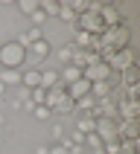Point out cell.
<instances>
[{"instance_id":"cell-27","label":"cell","mask_w":140,"mask_h":154,"mask_svg":"<svg viewBox=\"0 0 140 154\" xmlns=\"http://www.w3.org/2000/svg\"><path fill=\"white\" fill-rule=\"evenodd\" d=\"M47 154H70V151H67V148H64V146H61V143H59V146L47 148Z\"/></svg>"},{"instance_id":"cell-26","label":"cell","mask_w":140,"mask_h":154,"mask_svg":"<svg viewBox=\"0 0 140 154\" xmlns=\"http://www.w3.org/2000/svg\"><path fill=\"white\" fill-rule=\"evenodd\" d=\"M50 134H52L56 140H64V128H61V125H52V128H50Z\"/></svg>"},{"instance_id":"cell-30","label":"cell","mask_w":140,"mask_h":154,"mask_svg":"<svg viewBox=\"0 0 140 154\" xmlns=\"http://www.w3.org/2000/svg\"><path fill=\"white\" fill-rule=\"evenodd\" d=\"M0 125H3V113H0Z\"/></svg>"},{"instance_id":"cell-17","label":"cell","mask_w":140,"mask_h":154,"mask_svg":"<svg viewBox=\"0 0 140 154\" xmlns=\"http://www.w3.org/2000/svg\"><path fill=\"white\" fill-rule=\"evenodd\" d=\"M32 113H35V119H38V122H47V119L52 116V111L47 108V105H35V108H32Z\"/></svg>"},{"instance_id":"cell-12","label":"cell","mask_w":140,"mask_h":154,"mask_svg":"<svg viewBox=\"0 0 140 154\" xmlns=\"http://www.w3.org/2000/svg\"><path fill=\"white\" fill-rule=\"evenodd\" d=\"M111 93V82H94L91 85V99H108Z\"/></svg>"},{"instance_id":"cell-14","label":"cell","mask_w":140,"mask_h":154,"mask_svg":"<svg viewBox=\"0 0 140 154\" xmlns=\"http://www.w3.org/2000/svg\"><path fill=\"white\" fill-rule=\"evenodd\" d=\"M18 12L24 17H32L38 12V0H18Z\"/></svg>"},{"instance_id":"cell-13","label":"cell","mask_w":140,"mask_h":154,"mask_svg":"<svg viewBox=\"0 0 140 154\" xmlns=\"http://www.w3.org/2000/svg\"><path fill=\"white\" fill-rule=\"evenodd\" d=\"M21 76H24V73H21V70H0V82H3V85H21Z\"/></svg>"},{"instance_id":"cell-23","label":"cell","mask_w":140,"mask_h":154,"mask_svg":"<svg viewBox=\"0 0 140 154\" xmlns=\"http://www.w3.org/2000/svg\"><path fill=\"white\" fill-rule=\"evenodd\" d=\"M26 38H29V44L41 41V38H44V29H38V26H29V29H26Z\"/></svg>"},{"instance_id":"cell-19","label":"cell","mask_w":140,"mask_h":154,"mask_svg":"<svg viewBox=\"0 0 140 154\" xmlns=\"http://www.w3.org/2000/svg\"><path fill=\"white\" fill-rule=\"evenodd\" d=\"M73 55H76V44H67L64 50H59V58L64 61V64H70V61H73Z\"/></svg>"},{"instance_id":"cell-7","label":"cell","mask_w":140,"mask_h":154,"mask_svg":"<svg viewBox=\"0 0 140 154\" xmlns=\"http://www.w3.org/2000/svg\"><path fill=\"white\" fill-rule=\"evenodd\" d=\"M64 93H67L73 102H79V99L91 96V82H88V79H79V82H73V85H67V87H64Z\"/></svg>"},{"instance_id":"cell-18","label":"cell","mask_w":140,"mask_h":154,"mask_svg":"<svg viewBox=\"0 0 140 154\" xmlns=\"http://www.w3.org/2000/svg\"><path fill=\"white\" fill-rule=\"evenodd\" d=\"M29 102H32V105H44V102H47V90H44V87L29 90Z\"/></svg>"},{"instance_id":"cell-6","label":"cell","mask_w":140,"mask_h":154,"mask_svg":"<svg viewBox=\"0 0 140 154\" xmlns=\"http://www.w3.org/2000/svg\"><path fill=\"white\" fill-rule=\"evenodd\" d=\"M96 134H99V140L102 143H108V140H120L117 137V125H114V119H105V116H99L96 119Z\"/></svg>"},{"instance_id":"cell-20","label":"cell","mask_w":140,"mask_h":154,"mask_svg":"<svg viewBox=\"0 0 140 154\" xmlns=\"http://www.w3.org/2000/svg\"><path fill=\"white\" fill-rule=\"evenodd\" d=\"M85 143H88V148H94V151H99V148H102V140H99V134H96V131L85 134Z\"/></svg>"},{"instance_id":"cell-8","label":"cell","mask_w":140,"mask_h":154,"mask_svg":"<svg viewBox=\"0 0 140 154\" xmlns=\"http://www.w3.org/2000/svg\"><path fill=\"white\" fill-rule=\"evenodd\" d=\"M47 55H50V41H47V38L29 44V50H26V58H32V61H41V58H47Z\"/></svg>"},{"instance_id":"cell-2","label":"cell","mask_w":140,"mask_h":154,"mask_svg":"<svg viewBox=\"0 0 140 154\" xmlns=\"http://www.w3.org/2000/svg\"><path fill=\"white\" fill-rule=\"evenodd\" d=\"M26 61V50L18 41H9L0 47V70H21Z\"/></svg>"},{"instance_id":"cell-21","label":"cell","mask_w":140,"mask_h":154,"mask_svg":"<svg viewBox=\"0 0 140 154\" xmlns=\"http://www.w3.org/2000/svg\"><path fill=\"white\" fill-rule=\"evenodd\" d=\"M59 17L64 20V23H73V26H76V17H79V15H73V12H70V9L64 6V3H61V9H59Z\"/></svg>"},{"instance_id":"cell-1","label":"cell","mask_w":140,"mask_h":154,"mask_svg":"<svg viewBox=\"0 0 140 154\" xmlns=\"http://www.w3.org/2000/svg\"><path fill=\"white\" fill-rule=\"evenodd\" d=\"M129 41H131V29L126 23H120V26H111V29H105L102 35H99V58H108L111 52H117V50H126L129 47Z\"/></svg>"},{"instance_id":"cell-4","label":"cell","mask_w":140,"mask_h":154,"mask_svg":"<svg viewBox=\"0 0 140 154\" xmlns=\"http://www.w3.org/2000/svg\"><path fill=\"white\" fill-rule=\"evenodd\" d=\"M82 79H88L91 85H94V82H111L114 73H111V67H108V64L99 58V61H91V64L82 70Z\"/></svg>"},{"instance_id":"cell-29","label":"cell","mask_w":140,"mask_h":154,"mask_svg":"<svg viewBox=\"0 0 140 154\" xmlns=\"http://www.w3.org/2000/svg\"><path fill=\"white\" fill-rule=\"evenodd\" d=\"M3 93H6V85H3V82H0V96H3Z\"/></svg>"},{"instance_id":"cell-5","label":"cell","mask_w":140,"mask_h":154,"mask_svg":"<svg viewBox=\"0 0 140 154\" xmlns=\"http://www.w3.org/2000/svg\"><path fill=\"white\" fill-rule=\"evenodd\" d=\"M105 64L111 67V73H114V70H117V73L129 70L131 64H134V52H131V47H126V50H117V52H111V55L105 58Z\"/></svg>"},{"instance_id":"cell-9","label":"cell","mask_w":140,"mask_h":154,"mask_svg":"<svg viewBox=\"0 0 140 154\" xmlns=\"http://www.w3.org/2000/svg\"><path fill=\"white\" fill-rule=\"evenodd\" d=\"M21 85L26 90H35V87H41V70H26L24 76H21Z\"/></svg>"},{"instance_id":"cell-15","label":"cell","mask_w":140,"mask_h":154,"mask_svg":"<svg viewBox=\"0 0 140 154\" xmlns=\"http://www.w3.org/2000/svg\"><path fill=\"white\" fill-rule=\"evenodd\" d=\"M38 6H41V12H44L47 17H59L61 3H56V0H38Z\"/></svg>"},{"instance_id":"cell-3","label":"cell","mask_w":140,"mask_h":154,"mask_svg":"<svg viewBox=\"0 0 140 154\" xmlns=\"http://www.w3.org/2000/svg\"><path fill=\"white\" fill-rule=\"evenodd\" d=\"M96 12H99V3H91V9H88L85 15L76 17V29H79V32L96 35V38L105 32V26H102V20H99V15H96Z\"/></svg>"},{"instance_id":"cell-10","label":"cell","mask_w":140,"mask_h":154,"mask_svg":"<svg viewBox=\"0 0 140 154\" xmlns=\"http://www.w3.org/2000/svg\"><path fill=\"white\" fill-rule=\"evenodd\" d=\"M117 82H122V85H126V90H134V87H137V67L131 64L129 70H122L120 76H117Z\"/></svg>"},{"instance_id":"cell-11","label":"cell","mask_w":140,"mask_h":154,"mask_svg":"<svg viewBox=\"0 0 140 154\" xmlns=\"http://www.w3.org/2000/svg\"><path fill=\"white\" fill-rule=\"evenodd\" d=\"M79 79H82V70H79V67H73V64H67V67L59 73V82H64V87H67V85H73V82H79Z\"/></svg>"},{"instance_id":"cell-16","label":"cell","mask_w":140,"mask_h":154,"mask_svg":"<svg viewBox=\"0 0 140 154\" xmlns=\"http://www.w3.org/2000/svg\"><path fill=\"white\" fill-rule=\"evenodd\" d=\"M59 85V73L56 70H41V87L44 90H50V87Z\"/></svg>"},{"instance_id":"cell-22","label":"cell","mask_w":140,"mask_h":154,"mask_svg":"<svg viewBox=\"0 0 140 154\" xmlns=\"http://www.w3.org/2000/svg\"><path fill=\"white\" fill-rule=\"evenodd\" d=\"M94 128H96V119H91V113H88V119H79V128H76V131H82V134H91Z\"/></svg>"},{"instance_id":"cell-25","label":"cell","mask_w":140,"mask_h":154,"mask_svg":"<svg viewBox=\"0 0 140 154\" xmlns=\"http://www.w3.org/2000/svg\"><path fill=\"white\" fill-rule=\"evenodd\" d=\"M67 140H73V146H82V143H85V134H82V131H73Z\"/></svg>"},{"instance_id":"cell-28","label":"cell","mask_w":140,"mask_h":154,"mask_svg":"<svg viewBox=\"0 0 140 154\" xmlns=\"http://www.w3.org/2000/svg\"><path fill=\"white\" fill-rule=\"evenodd\" d=\"M35 154H47V146H38V151Z\"/></svg>"},{"instance_id":"cell-24","label":"cell","mask_w":140,"mask_h":154,"mask_svg":"<svg viewBox=\"0 0 140 154\" xmlns=\"http://www.w3.org/2000/svg\"><path fill=\"white\" fill-rule=\"evenodd\" d=\"M29 20H32V26H38V29H41V23H44V20H47V15H44V12H41V6H38V12H35V15L29 17Z\"/></svg>"}]
</instances>
